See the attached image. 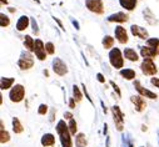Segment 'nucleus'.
Instances as JSON below:
<instances>
[{
    "label": "nucleus",
    "mask_w": 159,
    "mask_h": 147,
    "mask_svg": "<svg viewBox=\"0 0 159 147\" xmlns=\"http://www.w3.org/2000/svg\"><path fill=\"white\" fill-rule=\"evenodd\" d=\"M57 132L59 135V140H60L61 147H73L71 133H70L69 127H68V125L65 124L64 120L58 121V124H57Z\"/></svg>",
    "instance_id": "obj_1"
},
{
    "label": "nucleus",
    "mask_w": 159,
    "mask_h": 147,
    "mask_svg": "<svg viewBox=\"0 0 159 147\" xmlns=\"http://www.w3.org/2000/svg\"><path fill=\"white\" fill-rule=\"evenodd\" d=\"M108 56H109V62L114 69L120 70L124 66V55L118 48H113Z\"/></svg>",
    "instance_id": "obj_2"
},
{
    "label": "nucleus",
    "mask_w": 159,
    "mask_h": 147,
    "mask_svg": "<svg viewBox=\"0 0 159 147\" xmlns=\"http://www.w3.org/2000/svg\"><path fill=\"white\" fill-rule=\"evenodd\" d=\"M25 97V87L20 84H16L15 86L11 87L10 92H9V99L11 102H15V103H19L24 100Z\"/></svg>",
    "instance_id": "obj_3"
},
{
    "label": "nucleus",
    "mask_w": 159,
    "mask_h": 147,
    "mask_svg": "<svg viewBox=\"0 0 159 147\" xmlns=\"http://www.w3.org/2000/svg\"><path fill=\"white\" fill-rule=\"evenodd\" d=\"M111 114H113V120H114L116 130L123 131L124 130V114L122 112L120 107H119L118 105H114L111 107Z\"/></svg>",
    "instance_id": "obj_4"
},
{
    "label": "nucleus",
    "mask_w": 159,
    "mask_h": 147,
    "mask_svg": "<svg viewBox=\"0 0 159 147\" xmlns=\"http://www.w3.org/2000/svg\"><path fill=\"white\" fill-rule=\"evenodd\" d=\"M18 66L20 70H30L34 66V57L30 51H23L20 54V59L18 61Z\"/></svg>",
    "instance_id": "obj_5"
},
{
    "label": "nucleus",
    "mask_w": 159,
    "mask_h": 147,
    "mask_svg": "<svg viewBox=\"0 0 159 147\" xmlns=\"http://www.w3.org/2000/svg\"><path fill=\"white\" fill-rule=\"evenodd\" d=\"M140 70L147 76H154L158 72V69L153 62V59H144L143 62L140 64Z\"/></svg>",
    "instance_id": "obj_6"
},
{
    "label": "nucleus",
    "mask_w": 159,
    "mask_h": 147,
    "mask_svg": "<svg viewBox=\"0 0 159 147\" xmlns=\"http://www.w3.org/2000/svg\"><path fill=\"white\" fill-rule=\"evenodd\" d=\"M85 6L88 8L89 11L102 15L104 13V4L103 0H85Z\"/></svg>",
    "instance_id": "obj_7"
},
{
    "label": "nucleus",
    "mask_w": 159,
    "mask_h": 147,
    "mask_svg": "<svg viewBox=\"0 0 159 147\" xmlns=\"http://www.w3.org/2000/svg\"><path fill=\"white\" fill-rule=\"evenodd\" d=\"M53 71L57 74L58 76H65L68 74V66L61 59L54 57V60H53Z\"/></svg>",
    "instance_id": "obj_8"
},
{
    "label": "nucleus",
    "mask_w": 159,
    "mask_h": 147,
    "mask_svg": "<svg viewBox=\"0 0 159 147\" xmlns=\"http://www.w3.org/2000/svg\"><path fill=\"white\" fill-rule=\"evenodd\" d=\"M34 54L38 57V60H40V61H44L47 59V54L48 52H47V49H45L44 43L40 39H36L35 40V44H34Z\"/></svg>",
    "instance_id": "obj_9"
},
{
    "label": "nucleus",
    "mask_w": 159,
    "mask_h": 147,
    "mask_svg": "<svg viewBox=\"0 0 159 147\" xmlns=\"http://www.w3.org/2000/svg\"><path fill=\"white\" fill-rule=\"evenodd\" d=\"M133 86H134V89L139 92L140 96H143V97H148V99H150V100H157V99H158V95H157L155 92H153V91H150V90L143 87L142 84H140V81L135 80V81L133 82Z\"/></svg>",
    "instance_id": "obj_10"
},
{
    "label": "nucleus",
    "mask_w": 159,
    "mask_h": 147,
    "mask_svg": "<svg viewBox=\"0 0 159 147\" xmlns=\"http://www.w3.org/2000/svg\"><path fill=\"white\" fill-rule=\"evenodd\" d=\"M114 34H115V38L118 40V43H120V44H127L129 38H128V32L127 30L123 27V26H116L115 30H114Z\"/></svg>",
    "instance_id": "obj_11"
},
{
    "label": "nucleus",
    "mask_w": 159,
    "mask_h": 147,
    "mask_svg": "<svg viewBox=\"0 0 159 147\" xmlns=\"http://www.w3.org/2000/svg\"><path fill=\"white\" fill-rule=\"evenodd\" d=\"M130 101L133 102L137 112H143L144 110L147 108V102L143 99V96H140V95L139 96H130Z\"/></svg>",
    "instance_id": "obj_12"
},
{
    "label": "nucleus",
    "mask_w": 159,
    "mask_h": 147,
    "mask_svg": "<svg viewBox=\"0 0 159 147\" xmlns=\"http://www.w3.org/2000/svg\"><path fill=\"white\" fill-rule=\"evenodd\" d=\"M130 31H132V34L134 35V36H137V38H139V39H143V40H148L149 39V34H148V31L144 29V27H142V26H139V25H132L130 26Z\"/></svg>",
    "instance_id": "obj_13"
},
{
    "label": "nucleus",
    "mask_w": 159,
    "mask_h": 147,
    "mask_svg": "<svg viewBox=\"0 0 159 147\" xmlns=\"http://www.w3.org/2000/svg\"><path fill=\"white\" fill-rule=\"evenodd\" d=\"M140 55L144 59H154L159 55V49H154L150 46H142L140 48Z\"/></svg>",
    "instance_id": "obj_14"
},
{
    "label": "nucleus",
    "mask_w": 159,
    "mask_h": 147,
    "mask_svg": "<svg viewBox=\"0 0 159 147\" xmlns=\"http://www.w3.org/2000/svg\"><path fill=\"white\" fill-rule=\"evenodd\" d=\"M107 20L109 23H127L129 20V16L128 14L123 13V11H119V13H115V14H111L107 18Z\"/></svg>",
    "instance_id": "obj_15"
},
{
    "label": "nucleus",
    "mask_w": 159,
    "mask_h": 147,
    "mask_svg": "<svg viewBox=\"0 0 159 147\" xmlns=\"http://www.w3.org/2000/svg\"><path fill=\"white\" fill-rule=\"evenodd\" d=\"M123 55H124V57H125L127 60H129V61H132V62H135V61L139 60L137 51H135L134 49H132V48H125L124 51H123Z\"/></svg>",
    "instance_id": "obj_16"
},
{
    "label": "nucleus",
    "mask_w": 159,
    "mask_h": 147,
    "mask_svg": "<svg viewBox=\"0 0 159 147\" xmlns=\"http://www.w3.org/2000/svg\"><path fill=\"white\" fill-rule=\"evenodd\" d=\"M29 23H30V20H29V16H26V15H21L20 18H19V20H18V23H16V30L18 31H24L25 29H28V26H29Z\"/></svg>",
    "instance_id": "obj_17"
},
{
    "label": "nucleus",
    "mask_w": 159,
    "mask_h": 147,
    "mask_svg": "<svg viewBox=\"0 0 159 147\" xmlns=\"http://www.w3.org/2000/svg\"><path fill=\"white\" fill-rule=\"evenodd\" d=\"M137 3L138 0H119V4H120L122 8H124L128 11H132L137 8Z\"/></svg>",
    "instance_id": "obj_18"
},
{
    "label": "nucleus",
    "mask_w": 159,
    "mask_h": 147,
    "mask_svg": "<svg viewBox=\"0 0 159 147\" xmlns=\"http://www.w3.org/2000/svg\"><path fill=\"white\" fill-rule=\"evenodd\" d=\"M40 143H42L44 147L54 146V143H55V137H54V135H52V133H45V135L42 137Z\"/></svg>",
    "instance_id": "obj_19"
},
{
    "label": "nucleus",
    "mask_w": 159,
    "mask_h": 147,
    "mask_svg": "<svg viewBox=\"0 0 159 147\" xmlns=\"http://www.w3.org/2000/svg\"><path fill=\"white\" fill-rule=\"evenodd\" d=\"M15 82L14 78H2L0 79V89L2 90H8L13 87V84Z\"/></svg>",
    "instance_id": "obj_20"
},
{
    "label": "nucleus",
    "mask_w": 159,
    "mask_h": 147,
    "mask_svg": "<svg viewBox=\"0 0 159 147\" xmlns=\"http://www.w3.org/2000/svg\"><path fill=\"white\" fill-rule=\"evenodd\" d=\"M119 74H120L122 78H124L127 80H134L137 78V74L133 69H122Z\"/></svg>",
    "instance_id": "obj_21"
},
{
    "label": "nucleus",
    "mask_w": 159,
    "mask_h": 147,
    "mask_svg": "<svg viewBox=\"0 0 159 147\" xmlns=\"http://www.w3.org/2000/svg\"><path fill=\"white\" fill-rule=\"evenodd\" d=\"M88 145V141H87V137L84 133H78L75 136V146L76 147H87Z\"/></svg>",
    "instance_id": "obj_22"
},
{
    "label": "nucleus",
    "mask_w": 159,
    "mask_h": 147,
    "mask_svg": "<svg viewBox=\"0 0 159 147\" xmlns=\"http://www.w3.org/2000/svg\"><path fill=\"white\" fill-rule=\"evenodd\" d=\"M34 44H35V40L31 38L30 35H26V36H24V46H25V49L28 50V51H34Z\"/></svg>",
    "instance_id": "obj_23"
},
{
    "label": "nucleus",
    "mask_w": 159,
    "mask_h": 147,
    "mask_svg": "<svg viewBox=\"0 0 159 147\" xmlns=\"http://www.w3.org/2000/svg\"><path fill=\"white\" fill-rule=\"evenodd\" d=\"M11 124H13V131H14V133H21L24 131V127H23V125H21V122L19 121L18 117H13Z\"/></svg>",
    "instance_id": "obj_24"
},
{
    "label": "nucleus",
    "mask_w": 159,
    "mask_h": 147,
    "mask_svg": "<svg viewBox=\"0 0 159 147\" xmlns=\"http://www.w3.org/2000/svg\"><path fill=\"white\" fill-rule=\"evenodd\" d=\"M10 141V135L7 130H4V125H3V121H2V128H0V142L3 145L9 142Z\"/></svg>",
    "instance_id": "obj_25"
},
{
    "label": "nucleus",
    "mask_w": 159,
    "mask_h": 147,
    "mask_svg": "<svg viewBox=\"0 0 159 147\" xmlns=\"http://www.w3.org/2000/svg\"><path fill=\"white\" fill-rule=\"evenodd\" d=\"M102 44H103L104 49H111L113 45H114V38H111L110 35H107V36H104V38H103Z\"/></svg>",
    "instance_id": "obj_26"
},
{
    "label": "nucleus",
    "mask_w": 159,
    "mask_h": 147,
    "mask_svg": "<svg viewBox=\"0 0 159 147\" xmlns=\"http://www.w3.org/2000/svg\"><path fill=\"white\" fill-rule=\"evenodd\" d=\"M122 147H134L133 140L130 137V133H127V135L123 136V138H122Z\"/></svg>",
    "instance_id": "obj_27"
},
{
    "label": "nucleus",
    "mask_w": 159,
    "mask_h": 147,
    "mask_svg": "<svg viewBox=\"0 0 159 147\" xmlns=\"http://www.w3.org/2000/svg\"><path fill=\"white\" fill-rule=\"evenodd\" d=\"M73 97L75 99L76 102L83 100V94L80 92V90H79V87L76 85H73Z\"/></svg>",
    "instance_id": "obj_28"
},
{
    "label": "nucleus",
    "mask_w": 159,
    "mask_h": 147,
    "mask_svg": "<svg viewBox=\"0 0 159 147\" xmlns=\"http://www.w3.org/2000/svg\"><path fill=\"white\" fill-rule=\"evenodd\" d=\"M10 25V19L8 15H5L4 13L0 14V26L2 27H8Z\"/></svg>",
    "instance_id": "obj_29"
},
{
    "label": "nucleus",
    "mask_w": 159,
    "mask_h": 147,
    "mask_svg": "<svg viewBox=\"0 0 159 147\" xmlns=\"http://www.w3.org/2000/svg\"><path fill=\"white\" fill-rule=\"evenodd\" d=\"M68 127H69V131L71 135H75L76 131H78V125H76V121L74 119L69 120V124H68Z\"/></svg>",
    "instance_id": "obj_30"
},
{
    "label": "nucleus",
    "mask_w": 159,
    "mask_h": 147,
    "mask_svg": "<svg viewBox=\"0 0 159 147\" xmlns=\"http://www.w3.org/2000/svg\"><path fill=\"white\" fill-rule=\"evenodd\" d=\"M147 44L148 46L150 48H154V49H159V39L158 38H150L147 40Z\"/></svg>",
    "instance_id": "obj_31"
},
{
    "label": "nucleus",
    "mask_w": 159,
    "mask_h": 147,
    "mask_svg": "<svg viewBox=\"0 0 159 147\" xmlns=\"http://www.w3.org/2000/svg\"><path fill=\"white\" fill-rule=\"evenodd\" d=\"M47 112H48V105L42 103L40 106L38 107V114L39 115H47Z\"/></svg>",
    "instance_id": "obj_32"
},
{
    "label": "nucleus",
    "mask_w": 159,
    "mask_h": 147,
    "mask_svg": "<svg viewBox=\"0 0 159 147\" xmlns=\"http://www.w3.org/2000/svg\"><path fill=\"white\" fill-rule=\"evenodd\" d=\"M45 49H47V52H48L49 55H53V54L55 52V46H54L53 43H47V44H45Z\"/></svg>",
    "instance_id": "obj_33"
},
{
    "label": "nucleus",
    "mask_w": 159,
    "mask_h": 147,
    "mask_svg": "<svg viewBox=\"0 0 159 147\" xmlns=\"http://www.w3.org/2000/svg\"><path fill=\"white\" fill-rule=\"evenodd\" d=\"M109 84L111 85L113 90H114V91L116 92V96H118V99H120V97H122V92H120V89H119V86H118V85H116V84H115L114 81H110Z\"/></svg>",
    "instance_id": "obj_34"
},
{
    "label": "nucleus",
    "mask_w": 159,
    "mask_h": 147,
    "mask_svg": "<svg viewBox=\"0 0 159 147\" xmlns=\"http://www.w3.org/2000/svg\"><path fill=\"white\" fill-rule=\"evenodd\" d=\"M31 26H33V31L35 35H39V29H38V24L35 21V19H31Z\"/></svg>",
    "instance_id": "obj_35"
},
{
    "label": "nucleus",
    "mask_w": 159,
    "mask_h": 147,
    "mask_svg": "<svg viewBox=\"0 0 159 147\" xmlns=\"http://www.w3.org/2000/svg\"><path fill=\"white\" fill-rule=\"evenodd\" d=\"M82 87H83V92L85 94V97H87V99H88V101H89V102L93 105V100H92V97L89 96V94H88V91H87V87H85V85L83 84V85H82Z\"/></svg>",
    "instance_id": "obj_36"
},
{
    "label": "nucleus",
    "mask_w": 159,
    "mask_h": 147,
    "mask_svg": "<svg viewBox=\"0 0 159 147\" xmlns=\"http://www.w3.org/2000/svg\"><path fill=\"white\" fill-rule=\"evenodd\" d=\"M97 79H98V81H99L100 84H105V78L103 76V74L98 72V74H97Z\"/></svg>",
    "instance_id": "obj_37"
},
{
    "label": "nucleus",
    "mask_w": 159,
    "mask_h": 147,
    "mask_svg": "<svg viewBox=\"0 0 159 147\" xmlns=\"http://www.w3.org/2000/svg\"><path fill=\"white\" fill-rule=\"evenodd\" d=\"M150 82H152V85H154L155 87L159 89V78H152Z\"/></svg>",
    "instance_id": "obj_38"
},
{
    "label": "nucleus",
    "mask_w": 159,
    "mask_h": 147,
    "mask_svg": "<svg viewBox=\"0 0 159 147\" xmlns=\"http://www.w3.org/2000/svg\"><path fill=\"white\" fill-rule=\"evenodd\" d=\"M75 99L74 97H70V100H69V107L73 110V108H75Z\"/></svg>",
    "instance_id": "obj_39"
},
{
    "label": "nucleus",
    "mask_w": 159,
    "mask_h": 147,
    "mask_svg": "<svg viewBox=\"0 0 159 147\" xmlns=\"http://www.w3.org/2000/svg\"><path fill=\"white\" fill-rule=\"evenodd\" d=\"M64 117H65L66 120H71V119H73V114L68 111V112H65V114H64Z\"/></svg>",
    "instance_id": "obj_40"
},
{
    "label": "nucleus",
    "mask_w": 159,
    "mask_h": 147,
    "mask_svg": "<svg viewBox=\"0 0 159 147\" xmlns=\"http://www.w3.org/2000/svg\"><path fill=\"white\" fill-rule=\"evenodd\" d=\"M53 19H54V20H55V21H57V23H58V25H59V27H61V29H63V30H64V26H63V24H61V21H60V20H59V19H58V18H55V16H54V18H53Z\"/></svg>",
    "instance_id": "obj_41"
},
{
    "label": "nucleus",
    "mask_w": 159,
    "mask_h": 147,
    "mask_svg": "<svg viewBox=\"0 0 159 147\" xmlns=\"http://www.w3.org/2000/svg\"><path fill=\"white\" fill-rule=\"evenodd\" d=\"M54 114H57V111H55V110L53 108V110H52V117H50V122H53V121H54Z\"/></svg>",
    "instance_id": "obj_42"
},
{
    "label": "nucleus",
    "mask_w": 159,
    "mask_h": 147,
    "mask_svg": "<svg viewBox=\"0 0 159 147\" xmlns=\"http://www.w3.org/2000/svg\"><path fill=\"white\" fill-rule=\"evenodd\" d=\"M103 132H104V135H107V132H108V125H107V124L104 125V131H103Z\"/></svg>",
    "instance_id": "obj_43"
},
{
    "label": "nucleus",
    "mask_w": 159,
    "mask_h": 147,
    "mask_svg": "<svg viewBox=\"0 0 159 147\" xmlns=\"http://www.w3.org/2000/svg\"><path fill=\"white\" fill-rule=\"evenodd\" d=\"M0 2H2V5H4V4L7 5L8 4V0H0Z\"/></svg>",
    "instance_id": "obj_44"
},
{
    "label": "nucleus",
    "mask_w": 159,
    "mask_h": 147,
    "mask_svg": "<svg viewBox=\"0 0 159 147\" xmlns=\"http://www.w3.org/2000/svg\"><path fill=\"white\" fill-rule=\"evenodd\" d=\"M147 130H148V128H147V126H145V125H143V126H142V131H147Z\"/></svg>",
    "instance_id": "obj_45"
},
{
    "label": "nucleus",
    "mask_w": 159,
    "mask_h": 147,
    "mask_svg": "<svg viewBox=\"0 0 159 147\" xmlns=\"http://www.w3.org/2000/svg\"><path fill=\"white\" fill-rule=\"evenodd\" d=\"M73 24H74V25H75V26H76V29H79V24H78V23H76V21H73Z\"/></svg>",
    "instance_id": "obj_46"
},
{
    "label": "nucleus",
    "mask_w": 159,
    "mask_h": 147,
    "mask_svg": "<svg viewBox=\"0 0 159 147\" xmlns=\"http://www.w3.org/2000/svg\"><path fill=\"white\" fill-rule=\"evenodd\" d=\"M9 11H11V13H15L16 10H15V9H13V8H9Z\"/></svg>",
    "instance_id": "obj_47"
},
{
    "label": "nucleus",
    "mask_w": 159,
    "mask_h": 147,
    "mask_svg": "<svg viewBox=\"0 0 159 147\" xmlns=\"http://www.w3.org/2000/svg\"><path fill=\"white\" fill-rule=\"evenodd\" d=\"M44 75H47V76H49V72H48L47 70H44Z\"/></svg>",
    "instance_id": "obj_48"
},
{
    "label": "nucleus",
    "mask_w": 159,
    "mask_h": 147,
    "mask_svg": "<svg viewBox=\"0 0 159 147\" xmlns=\"http://www.w3.org/2000/svg\"><path fill=\"white\" fill-rule=\"evenodd\" d=\"M35 2H36V3H39V0H35Z\"/></svg>",
    "instance_id": "obj_49"
},
{
    "label": "nucleus",
    "mask_w": 159,
    "mask_h": 147,
    "mask_svg": "<svg viewBox=\"0 0 159 147\" xmlns=\"http://www.w3.org/2000/svg\"><path fill=\"white\" fill-rule=\"evenodd\" d=\"M158 133H159V130H158Z\"/></svg>",
    "instance_id": "obj_50"
},
{
    "label": "nucleus",
    "mask_w": 159,
    "mask_h": 147,
    "mask_svg": "<svg viewBox=\"0 0 159 147\" xmlns=\"http://www.w3.org/2000/svg\"><path fill=\"white\" fill-rule=\"evenodd\" d=\"M140 147H143V146H140Z\"/></svg>",
    "instance_id": "obj_51"
}]
</instances>
